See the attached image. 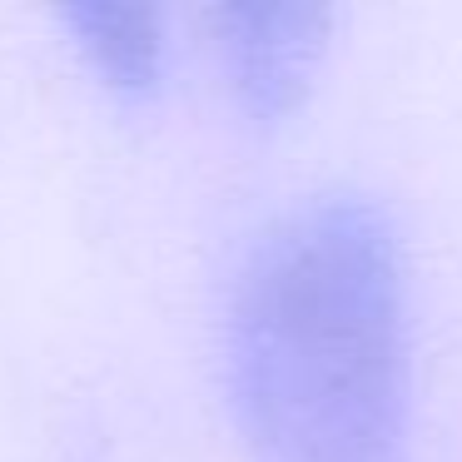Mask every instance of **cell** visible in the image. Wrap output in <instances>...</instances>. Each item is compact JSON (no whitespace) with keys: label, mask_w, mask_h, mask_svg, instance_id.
Here are the masks:
<instances>
[{"label":"cell","mask_w":462,"mask_h":462,"mask_svg":"<svg viewBox=\"0 0 462 462\" xmlns=\"http://www.w3.org/2000/svg\"><path fill=\"white\" fill-rule=\"evenodd\" d=\"M333 31V11L323 5H214L209 35L219 51L224 80H229L239 110L254 125H283L303 105L313 75L323 65Z\"/></svg>","instance_id":"7a4b0ae2"},{"label":"cell","mask_w":462,"mask_h":462,"mask_svg":"<svg viewBox=\"0 0 462 462\" xmlns=\"http://www.w3.org/2000/svg\"><path fill=\"white\" fill-rule=\"evenodd\" d=\"M60 25L75 35L95 75L125 100H144L164 75V21L154 5L130 0H75L60 11Z\"/></svg>","instance_id":"3957f363"},{"label":"cell","mask_w":462,"mask_h":462,"mask_svg":"<svg viewBox=\"0 0 462 462\" xmlns=\"http://www.w3.org/2000/svg\"><path fill=\"white\" fill-rule=\"evenodd\" d=\"M229 402L254 462H408L412 333L398 224L319 194L259 234L224 323Z\"/></svg>","instance_id":"6da1fadb"}]
</instances>
